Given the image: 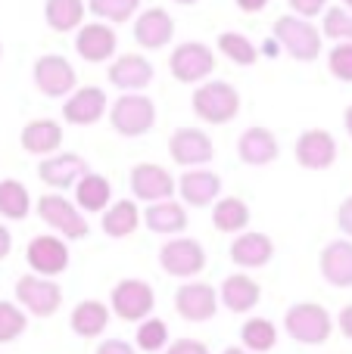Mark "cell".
<instances>
[{"instance_id": "cell-1", "label": "cell", "mask_w": 352, "mask_h": 354, "mask_svg": "<svg viewBox=\"0 0 352 354\" xmlns=\"http://www.w3.org/2000/svg\"><path fill=\"white\" fill-rule=\"evenodd\" d=\"M193 115L206 124H228L240 112V93L228 81H203L191 97Z\"/></svg>"}, {"instance_id": "cell-2", "label": "cell", "mask_w": 352, "mask_h": 354, "mask_svg": "<svg viewBox=\"0 0 352 354\" xmlns=\"http://www.w3.org/2000/svg\"><path fill=\"white\" fill-rule=\"evenodd\" d=\"M284 330L299 345H324L334 333V317L318 301H297L284 314Z\"/></svg>"}, {"instance_id": "cell-3", "label": "cell", "mask_w": 352, "mask_h": 354, "mask_svg": "<svg viewBox=\"0 0 352 354\" xmlns=\"http://www.w3.org/2000/svg\"><path fill=\"white\" fill-rule=\"evenodd\" d=\"M35 212H37V218H41L56 236L66 239V243H72V239H85L87 233H91L85 212L62 193H44L41 199L35 202Z\"/></svg>"}, {"instance_id": "cell-4", "label": "cell", "mask_w": 352, "mask_h": 354, "mask_svg": "<svg viewBox=\"0 0 352 354\" xmlns=\"http://www.w3.org/2000/svg\"><path fill=\"white\" fill-rule=\"evenodd\" d=\"M109 124L122 137H143L156 124V103L147 93H122L116 103L106 109Z\"/></svg>"}, {"instance_id": "cell-5", "label": "cell", "mask_w": 352, "mask_h": 354, "mask_svg": "<svg viewBox=\"0 0 352 354\" xmlns=\"http://www.w3.org/2000/svg\"><path fill=\"white\" fill-rule=\"evenodd\" d=\"M274 41L297 62H315L322 56V28H315L312 19L278 16V22H274Z\"/></svg>"}, {"instance_id": "cell-6", "label": "cell", "mask_w": 352, "mask_h": 354, "mask_svg": "<svg viewBox=\"0 0 352 354\" xmlns=\"http://www.w3.org/2000/svg\"><path fill=\"white\" fill-rule=\"evenodd\" d=\"M156 308V292L147 280H137V277H128V280H118L109 292V311L116 314L125 324H141L153 314Z\"/></svg>"}, {"instance_id": "cell-7", "label": "cell", "mask_w": 352, "mask_h": 354, "mask_svg": "<svg viewBox=\"0 0 352 354\" xmlns=\"http://www.w3.org/2000/svg\"><path fill=\"white\" fill-rule=\"evenodd\" d=\"M16 305L31 317H53L62 308V289L50 277L25 274L16 280Z\"/></svg>"}, {"instance_id": "cell-8", "label": "cell", "mask_w": 352, "mask_h": 354, "mask_svg": "<svg viewBox=\"0 0 352 354\" xmlns=\"http://www.w3.org/2000/svg\"><path fill=\"white\" fill-rule=\"evenodd\" d=\"M159 268L175 280H193L206 270V249L193 236H172L159 249Z\"/></svg>"}, {"instance_id": "cell-9", "label": "cell", "mask_w": 352, "mask_h": 354, "mask_svg": "<svg viewBox=\"0 0 352 354\" xmlns=\"http://www.w3.org/2000/svg\"><path fill=\"white\" fill-rule=\"evenodd\" d=\"M168 72L181 84H203L215 72V53L203 41H184L168 56Z\"/></svg>"}, {"instance_id": "cell-10", "label": "cell", "mask_w": 352, "mask_h": 354, "mask_svg": "<svg viewBox=\"0 0 352 354\" xmlns=\"http://www.w3.org/2000/svg\"><path fill=\"white\" fill-rule=\"evenodd\" d=\"M31 78H35V87L50 100H66L69 93L78 87V75H75V66L60 53H44L35 59V68H31Z\"/></svg>"}, {"instance_id": "cell-11", "label": "cell", "mask_w": 352, "mask_h": 354, "mask_svg": "<svg viewBox=\"0 0 352 354\" xmlns=\"http://www.w3.org/2000/svg\"><path fill=\"white\" fill-rule=\"evenodd\" d=\"M131 193H134L137 202H162V199H172L178 193V180L172 177L166 165H156V162H137L131 168Z\"/></svg>"}, {"instance_id": "cell-12", "label": "cell", "mask_w": 352, "mask_h": 354, "mask_svg": "<svg viewBox=\"0 0 352 354\" xmlns=\"http://www.w3.org/2000/svg\"><path fill=\"white\" fill-rule=\"evenodd\" d=\"M168 156L181 168H203L215 159V143L200 128H178L168 137Z\"/></svg>"}, {"instance_id": "cell-13", "label": "cell", "mask_w": 352, "mask_h": 354, "mask_svg": "<svg viewBox=\"0 0 352 354\" xmlns=\"http://www.w3.org/2000/svg\"><path fill=\"white\" fill-rule=\"evenodd\" d=\"M25 261L37 277H60L69 268V243L56 233H41L25 245Z\"/></svg>"}, {"instance_id": "cell-14", "label": "cell", "mask_w": 352, "mask_h": 354, "mask_svg": "<svg viewBox=\"0 0 352 354\" xmlns=\"http://www.w3.org/2000/svg\"><path fill=\"white\" fill-rule=\"evenodd\" d=\"M218 308H222L218 305V289L209 283L193 280L178 286V292H175V311L187 324H206L218 314Z\"/></svg>"}, {"instance_id": "cell-15", "label": "cell", "mask_w": 352, "mask_h": 354, "mask_svg": "<svg viewBox=\"0 0 352 354\" xmlns=\"http://www.w3.org/2000/svg\"><path fill=\"white\" fill-rule=\"evenodd\" d=\"M293 156H297V165L306 168V171H328L337 162V140L331 131L309 128L297 137Z\"/></svg>"}, {"instance_id": "cell-16", "label": "cell", "mask_w": 352, "mask_h": 354, "mask_svg": "<svg viewBox=\"0 0 352 354\" xmlns=\"http://www.w3.org/2000/svg\"><path fill=\"white\" fill-rule=\"evenodd\" d=\"M106 109H109V100H106L103 87L85 84V87H75L66 97V103H62V122L75 124V128H87V124H97L106 115Z\"/></svg>"}, {"instance_id": "cell-17", "label": "cell", "mask_w": 352, "mask_h": 354, "mask_svg": "<svg viewBox=\"0 0 352 354\" xmlns=\"http://www.w3.org/2000/svg\"><path fill=\"white\" fill-rule=\"evenodd\" d=\"M118 47V37L112 31L109 22H81L78 25V35H75V53L81 56L85 62L91 66H100V62H109L116 56Z\"/></svg>"}, {"instance_id": "cell-18", "label": "cell", "mask_w": 352, "mask_h": 354, "mask_svg": "<svg viewBox=\"0 0 352 354\" xmlns=\"http://www.w3.org/2000/svg\"><path fill=\"white\" fill-rule=\"evenodd\" d=\"M112 87H118L122 93H141L153 84L156 72H153V62L141 53H122L109 62V72H106Z\"/></svg>"}, {"instance_id": "cell-19", "label": "cell", "mask_w": 352, "mask_h": 354, "mask_svg": "<svg viewBox=\"0 0 352 354\" xmlns=\"http://www.w3.org/2000/svg\"><path fill=\"white\" fill-rule=\"evenodd\" d=\"M87 171V162L78 153H53L44 156L41 165H37V177H41L44 187H50L53 193L62 189H72L78 183V177Z\"/></svg>"}, {"instance_id": "cell-20", "label": "cell", "mask_w": 352, "mask_h": 354, "mask_svg": "<svg viewBox=\"0 0 352 354\" xmlns=\"http://www.w3.org/2000/svg\"><path fill=\"white\" fill-rule=\"evenodd\" d=\"M175 37V19L162 6H150L134 19V41L143 50H162Z\"/></svg>"}, {"instance_id": "cell-21", "label": "cell", "mask_w": 352, "mask_h": 354, "mask_svg": "<svg viewBox=\"0 0 352 354\" xmlns=\"http://www.w3.org/2000/svg\"><path fill=\"white\" fill-rule=\"evenodd\" d=\"M274 258V239L262 230H243L231 243V261L243 270H259Z\"/></svg>"}, {"instance_id": "cell-22", "label": "cell", "mask_w": 352, "mask_h": 354, "mask_svg": "<svg viewBox=\"0 0 352 354\" xmlns=\"http://www.w3.org/2000/svg\"><path fill=\"white\" fill-rule=\"evenodd\" d=\"M178 193L184 205L206 208L222 196V177L215 171H209V168H187L178 177Z\"/></svg>"}, {"instance_id": "cell-23", "label": "cell", "mask_w": 352, "mask_h": 354, "mask_svg": "<svg viewBox=\"0 0 352 354\" xmlns=\"http://www.w3.org/2000/svg\"><path fill=\"white\" fill-rule=\"evenodd\" d=\"M141 224H147V230L159 233V236H181L187 230V205H181L175 196L162 202H150L141 212Z\"/></svg>"}, {"instance_id": "cell-24", "label": "cell", "mask_w": 352, "mask_h": 354, "mask_svg": "<svg viewBox=\"0 0 352 354\" xmlns=\"http://www.w3.org/2000/svg\"><path fill=\"white\" fill-rule=\"evenodd\" d=\"M237 156L249 168H265L281 156V143L268 128H247L237 140Z\"/></svg>"}, {"instance_id": "cell-25", "label": "cell", "mask_w": 352, "mask_h": 354, "mask_svg": "<svg viewBox=\"0 0 352 354\" xmlns=\"http://www.w3.org/2000/svg\"><path fill=\"white\" fill-rule=\"evenodd\" d=\"M318 270L337 289L352 286V239H334L318 255Z\"/></svg>"}, {"instance_id": "cell-26", "label": "cell", "mask_w": 352, "mask_h": 354, "mask_svg": "<svg viewBox=\"0 0 352 354\" xmlns=\"http://www.w3.org/2000/svg\"><path fill=\"white\" fill-rule=\"evenodd\" d=\"M262 299V286L247 274H231L218 286V305L228 308L231 314H249Z\"/></svg>"}, {"instance_id": "cell-27", "label": "cell", "mask_w": 352, "mask_h": 354, "mask_svg": "<svg viewBox=\"0 0 352 354\" xmlns=\"http://www.w3.org/2000/svg\"><path fill=\"white\" fill-rule=\"evenodd\" d=\"M19 143L31 156H53L62 147V124L53 122V118H35L22 128Z\"/></svg>"}, {"instance_id": "cell-28", "label": "cell", "mask_w": 352, "mask_h": 354, "mask_svg": "<svg viewBox=\"0 0 352 354\" xmlns=\"http://www.w3.org/2000/svg\"><path fill=\"white\" fill-rule=\"evenodd\" d=\"M75 205L87 214H103V208L112 202V183L106 174H97V171H85L75 183Z\"/></svg>"}, {"instance_id": "cell-29", "label": "cell", "mask_w": 352, "mask_h": 354, "mask_svg": "<svg viewBox=\"0 0 352 354\" xmlns=\"http://www.w3.org/2000/svg\"><path fill=\"white\" fill-rule=\"evenodd\" d=\"M109 305H103L100 299H85L72 308V317H69V326H72L75 336L81 339H97L103 336V330L109 326Z\"/></svg>"}, {"instance_id": "cell-30", "label": "cell", "mask_w": 352, "mask_h": 354, "mask_svg": "<svg viewBox=\"0 0 352 354\" xmlns=\"http://www.w3.org/2000/svg\"><path fill=\"white\" fill-rule=\"evenodd\" d=\"M212 227L218 233H243L249 227V205L240 196H218L212 202Z\"/></svg>"}, {"instance_id": "cell-31", "label": "cell", "mask_w": 352, "mask_h": 354, "mask_svg": "<svg viewBox=\"0 0 352 354\" xmlns=\"http://www.w3.org/2000/svg\"><path fill=\"white\" fill-rule=\"evenodd\" d=\"M141 227V208L134 199H118L103 208V233L109 239H125Z\"/></svg>"}, {"instance_id": "cell-32", "label": "cell", "mask_w": 352, "mask_h": 354, "mask_svg": "<svg viewBox=\"0 0 352 354\" xmlns=\"http://www.w3.org/2000/svg\"><path fill=\"white\" fill-rule=\"evenodd\" d=\"M87 3L85 0H44V22L53 31L66 35V31H78V25L85 22Z\"/></svg>"}, {"instance_id": "cell-33", "label": "cell", "mask_w": 352, "mask_h": 354, "mask_svg": "<svg viewBox=\"0 0 352 354\" xmlns=\"http://www.w3.org/2000/svg\"><path fill=\"white\" fill-rule=\"evenodd\" d=\"M31 193L22 180L16 177H3L0 180V218L3 221H25L31 212Z\"/></svg>"}, {"instance_id": "cell-34", "label": "cell", "mask_w": 352, "mask_h": 354, "mask_svg": "<svg viewBox=\"0 0 352 354\" xmlns=\"http://www.w3.org/2000/svg\"><path fill=\"white\" fill-rule=\"evenodd\" d=\"M278 345V326L268 317H249L240 326V348L249 354H268Z\"/></svg>"}, {"instance_id": "cell-35", "label": "cell", "mask_w": 352, "mask_h": 354, "mask_svg": "<svg viewBox=\"0 0 352 354\" xmlns=\"http://www.w3.org/2000/svg\"><path fill=\"white\" fill-rule=\"evenodd\" d=\"M218 53L228 56L234 66L247 68V66H256L259 62V47H256L253 41H249L247 35H240V31H222L215 41Z\"/></svg>"}, {"instance_id": "cell-36", "label": "cell", "mask_w": 352, "mask_h": 354, "mask_svg": "<svg viewBox=\"0 0 352 354\" xmlns=\"http://www.w3.org/2000/svg\"><path fill=\"white\" fill-rule=\"evenodd\" d=\"M85 3L100 22H109V25L128 22L141 10V0H85Z\"/></svg>"}, {"instance_id": "cell-37", "label": "cell", "mask_w": 352, "mask_h": 354, "mask_svg": "<svg viewBox=\"0 0 352 354\" xmlns=\"http://www.w3.org/2000/svg\"><path fill=\"white\" fill-rule=\"evenodd\" d=\"M134 345H137L141 351H147V354L162 351V348L168 345V324H166V320H159V317H153V314H150L147 320H141V324H137Z\"/></svg>"}, {"instance_id": "cell-38", "label": "cell", "mask_w": 352, "mask_h": 354, "mask_svg": "<svg viewBox=\"0 0 352 354\" xmlns=\"http://www.w3.org/2000/svg\"><path fill=\"white\" fill-rule=\"evenodd\" d=\"M28 330V314L16 301H0V345L16 342Z\"/></svg>"}, {"instance_id": "cell-39", "label": "cell", "mask_w": 352, "mask_h": 354, "mask_svg": "<svg viewBox=\"0 0 352 354\" xmlns=\"http://www.w3.org/2000/svg\"><path fill=\"white\" fill-rule=\"evenodd\" d=\"M322 37L331 41H352V12L346 6H328L322 19Z\"/></svg>"}, {"instance_id": "cell-40", "label": "cell", "mask_w": 352, "mask_h": 354, "mask_svg": "<svg viewBox=\"0 0 352 354\" xmlns=\"http://www.w3.org/2000/svg\"><path fill=\"white\" fill-rule=\"evenodd\" d=\"M328 68L337 81L352 84V41H340L334 50L328 53Z\"/></svg>"}, {"instance_id": "cell-41", "label": "cell", "mask_w": 352, "mask_h": 354, "mask_svg": "<svg viewBox=\"0 0 352 354\" xmlns=\"http://www.w3.org/2000/svg\"><path fill=\"white\" fill-rule=\"evenodd\" d=\"M162 351L166 354H212L209 345L200 342V339H175V342H168Z\"/></svg>"}, {"instance_id": "cell-42", "label": "cell", "mask_w": 352, "mask_h": 354, "mask_svg": "<svg viewBox=\"0 0 352 354\" xmlns=\"http://www.w3.org/2000/svg\"><path fill=\"white\" fill-rule=\"evenodd\" d=\"M293 10V16H303V19H315L328 10V0H287Z\"/></svg>"}, {"instance_id": "cell-43", "label": "cell", "mask_w": 352, "mask_h": 354, "mask_svg": "<svg viewBox=\"0 0 352 354\" xmlns=\"http://www.w3.org/2000/svg\"><path fill=\"white\" fill-rule=\"evenodd\" d=\"M94 354H137V348L134 345H128L125 339H103Z\"/></svg>"}, {"instance_id": "cell-44", "label": "cell", "mask_w": 352, "mask_h": 354, "mask_svg": "<svg viewBox=\"0 0 352 354\" xmlns=\"http://www.w3.org/2000/svg\"><path fill=\"white\" fill-rule=\"evenodd\" d=\"M337 227L352 239V196H346L340 202V208H337Z\"/></svg>"}, {"instance_id": "cell-45", "label": "cell", "mask_w": 352, "mask_h": 354, "mask_svg": "<svg viewBox=\"0 0 352 354\" xmlns=\"http://www.w3.org/2000/svg\"><path fill=\"white\" fill-rule=\"evenodd\" d=\"M10 252H12V233H10V227L0 221V261H6Z\"/></svg>"}, {"instance_id": "cell-46", "label": "cell", "mask_w": 352, "mask_h": 354, "mask_svg": "<svg viewBox=\"0 0 352 354\" xmlns=\"http://www.w3.org/2000/svg\"><path fill=\"white\" fill-rule=\"evenodd\" d=\"M337 326H340V333L346 339H352V305H346L340 311V317H337Z\"/></svg>"}, {"instance_id": "cell-47", "label": "cell", "mask_w": 352, "mask_h": 354, "mask_svg": "<svg viewBox=\"0 0 352 354\" xmlns=\"http://www.w3.org/2000/svg\"><path fill=\"white\" fill-rule=\"evenodd\" d=\"M237 3V10H243V12H262L268 6V0H234Z\"/></svg>"}, {"instance_id": "cell-48", "label": "cell", "mask_w": 352, "mask_h": 354, "mask_svg": "<svg viewBox=\"0 0 352 354\" xmlns=\"http://www.w3.org/2000/svg\"><path fill=\"white\" fill-rule=\"evenodd\" d=\"M343 128H346V134L352 137V106H346V112H343Z\"/></svg>"}, {"instance_id": "cell-49", "label": "cell", "mask_w": 352, "mask_h": 354, "mask_svg": "<svg viewBox=\"0 0 352 354\" xmlns=\"http://www.w3.org/2000/svg\"><path fill=\"white\" fill-rule=\"evenodd\" d=\"M222 354H249L247 348H237V345H231V348H225Z\"/></svg>"}, {"instance_id": "cell-50", "label": "cell", "mask_w": 352, "mask_h": 354, "mask_svg": "<svg viewBox=\"0 0 352 354\" xmlns=\"http://www.w3.org/2000/svg\"><path fill=\"white\" fill-rule=\"evenodd\" d=\"M178 6H193V3H200V0H175Z\"/></svg>"}, {"instance_id": "cell-51", "label": "cell", "mask_w": 352, "mask_h": 354, "mask_svg": "<svg viewBox=\"0 0 352 354\" xmlns=\"http://www.w3.org/2000/svg\"><path fill=\"white\" fill-rule=\"evenodd\" d=\"M343 6H346V10L352 12V0H343Z\"/></svg>"}, {"instance_id": "cell-52", "label": "cell", "mask_w": 352, "mask_h": 354, "mask_svg": "<svg viewBox=\"0 0 352 354\" xmlns=\"http://www.w3.org/2000/svg\"><path fill=\"white\" fill-rule=\"evenodd\" d=\"M0 56H3V44H0Z\"/></svg>"}]
</instances>
